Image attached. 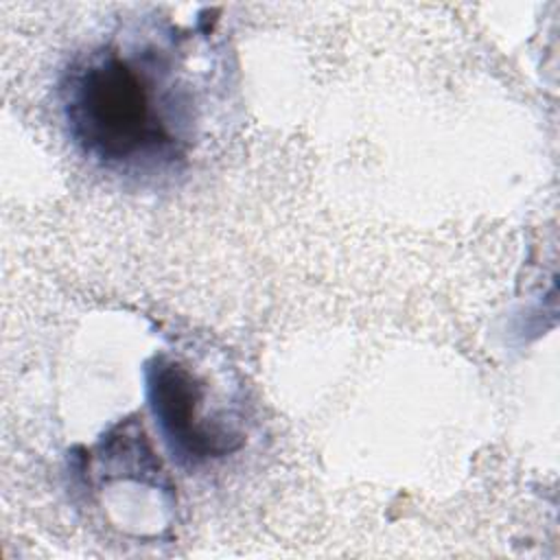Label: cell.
Instances as JSON below:
<instances>
[{
	"mask_svg": "<svg viewBox=\"0 0 560 560\" xmlns=\"http://www.w3.org/2000/svg\"><path fill=\"white\" fill-rule=\"evenodd\" d=\"M160 52V50H158ZM155 50L103 46L77 59L61 81V109L72 142L116 168L175 164L186 151L184 105Z\"/></svg>",
	"mask_w": 560,
	"mask_h": 560,
	"instance_id": "6da1fadb",
	"label": "cell"
},
{
	"mask_svg": "<svg viewBox=\"0 0 560 560\" xmlns=\"http://www.w3.org/2000/svg\"><path fill=\"white\" fill-rule=\"evenodd\" d=\"M147 398L171 453L186 464L230 455L243 446V433L201 411L203 383L179 361L158 354L147 363Z\"/></svg>",
	"mask_w": 560,
	"mask_h": 560,
	"instance_id": "7a4b0ae2",
	"label": "cell"
}]
</instances>
